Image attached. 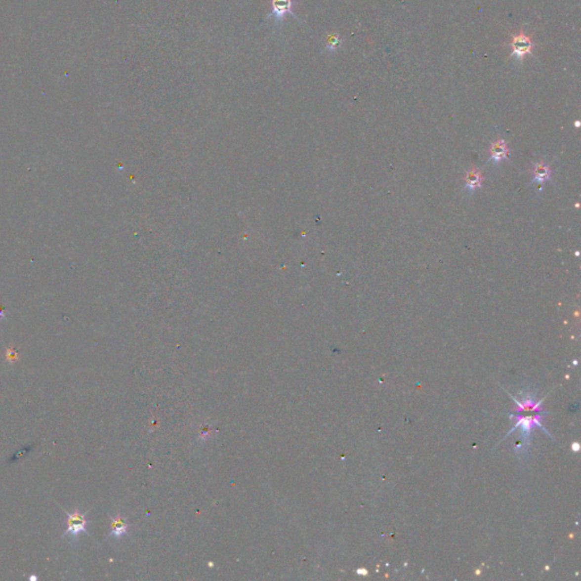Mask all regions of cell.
<instances>
[{
    "label": "cell",
    "instance_id": "30bf717a",
    "mask_svg": "<svg viewBox=\"0 0 581 581\" xmlns=\"http://www.w3.org/2000/svg\"><path fill=\"white\" fill-rule=\"evenodd\" d=\"M7 360H8L9 362H14V361L18 360V353L13 349H8L7 350Z\"/></svg>",
    "mask_w": 581,
    "mask_h": 581
},
{
    "label": "cell",
    "instance_id": "277c9868",
    "mask_svg": "<svg viewBox=\"0 0 581 581\" xmlns=\"http://www.w3.org/2000/svg\"><path fill=\"white\" fill-rule=\"evenodd\" d=\"M293 1L292 0H271V14L269 18H273L275 24H280L284 20L286 14H290L295 16L292 10Z\"/></svg>",
    "mask_w": 581,
    "mask_h": 581
},
{
    "label": "cell",
    "instance_id": "3957f363",
    "mask_svg": "<svg viewBox=\"0 0 581 581\" xmlns=\"http://www.w3.org/2000/svg\"><path fill=\"white\" fill-rule=\"evenodd\" d=\"M510 44L512 47V56H514L518 60H522L525 56L530 55L533 49V42L523 31L512 37Z\"/></svg>",
    "mask_w": 581,
    "mask_h": 581
},
{
    "label": "cell",
    "instance_id": "5b68a950",
    "mask_svg": "<svg viewBox=\"0 0 581 581\" xmlns=\"http://www.w3.org/2000/svg\"><path fill=\"white\" fill-rule=\"evenodd\" d=\"M491 151H492V155H491V158H489V163H492V164H498L500 160H503L504 158H507L508 157V150L506 148L505 141L504 140H498V142L493 143Z\"/></svg>",
    "mask_w": 581,
    "mask_h": 581
},
{
    "label": "cell",
    "instance_id": "8992f818",
    "mask_svg": "<svg viewBox=\"0 0 581 581\" xmlns=\"http://www.w3.org/2000/svg\"><path fill=\"white\" fill-rule=\"evenodd\" d=\"M127 531L128 525L127 522L125 521L124 518H122L121 515L112 518V530H110L109 534L110 536H113L115 538H121L122 536L127 534Z\"/></svg>",
    "mask_w": 581,
    "mask_h": 581
},
{
    "label": "cell",
    "instance_id": "4fadbf2b",
    "mask_svg": "<svg viewBox=\"0 0 581 581\" xmlns=\"http://www.w3.org/2000/svg\"><path fill=\"white\" fill-rule=\"evenodd\" d=\"M357 573H358V575H365V576L368 575V572H367V570H362V569H359V570H357Z\"/></svg>",
    "mask_w": 581,
    "mask_h": 581
},
{
    "label": "cell",
    "instance_id": "9c48e42d",
    "mask_svg": "<svg viewBox=\"0 0 581 581\" xmlns=\"http://www.w3.org/2000/svg\"><path fill=\"white\" fill-rule=\"evenodd\" d=\"M339 44V37L337 34H334V36H331L328 38V41H327V48L330 49V50H334L336 47H338Z\"/></svg>",
    "mask_w": 581,
    "mask_h": 581
},
{
    "label": "cell",
    "instance_id": "52a82bcc",
    "mask_svg": "<svg viewBox=\"0 0 581 581\" xmlns=\"http://www.w3.org/2000/svg\"><path fill=\"white\" fill-rule=\"evenodd\" d=\"M481 185V175L479 171L477 169H471L467 174V182H465V186L463 191L467 193H473V191H475L477 187H479Z\"/></svg>",
    "mask_w": 581,
    "mask_h": 581
},
{
    "label": "cell",
    "instance_id": "7a4b0ae2",
    "mask_svg": "<svg viewBox=\"0 0 581 581\" xmlns=\"http://www.w3.org/2000/svg\"><path fill=\"white\" fill-rule=\"evenodd\" d=\"M66 514L67 529L63 534V537H66L68 535H71V540H78L79 535L81 533L89 535V533L86 531V525L89 523V521L85 519V513H82L81 511L75 510L73 513H67L66 512Z\"/></svg>",
    "mask_w": 581,
    "mask_h": 581
},
{
    "label": "cell",
    "instance_id": "ba28073f",
    "mask_svg": "<svg viewBox=\"0 0 581 581\" xmlns=\"http://www.w3.org/2000/svg\"><path fill=\"white\" fill-rule=\"evenodd\" d=\"M550 178V169L548 165L544 163H538L534 167V179L533 183H540L547 181Z\"/></svg>",
    "mask_w": 581,
    "mask_h": 581
},
{
    "label": "cell",
    "instance_id": "7c38bea8",
    "mask_svg": "<svg viewBox=\"0 0 581 581\" xmlns=\"http://www.w3.org/2000/svg\"><path fill=\"white\" fill-rule=\"evenodd\" d=\"M5 318V311H3V308L0 305V320H2Z\"/></svg>",
    "mask_w": 581,
    "mask_h": 581
},
{
    "label": "cell",
    "instance_id": "6da1fadb",
    "mask_svg": "<svg viewBox=\"0 0 581 581\" xmlns=\"http://www.w3.org/2000/svg\"><path fill=\"white\" fill-rule=\"evenodd\" d=\"M512 399H513L517 408H515V412L510 414L508 416H510L511 419H513L515 423L514 427L507 433L506 437L508 435L513 433L514 430L520 429L522 438V445L519 446V451L521 449L526 450L527 447L530 445L531 433H533L535 428H540L544 433L547 434L549 437H552L541 423V420L544 419L545 415L548 414L547 411H545L544 409L541 408L542 400L537 401V396L530 392L521 393L520 399H515L513 396H512Z\"/></svg>",
    "mask_w": 581,
    "mask_h": 581
},
{
    "label": "cell",
    "instance_id": "8fae6325",
    "mask_svg": "<svg viewBox=\"0 0 581 581\" xmlns=\"http://www.w3.org/2000/svg\"><path fill=\"white\" fill-rule=\"evenodd\" d=\"M571 449H572L573 452H578V451L580 450V446H579L578 443H575V444H572Z\"/></svg>",
    "mask_w": 581,
    "mask_h": 581
}]
</instances>
